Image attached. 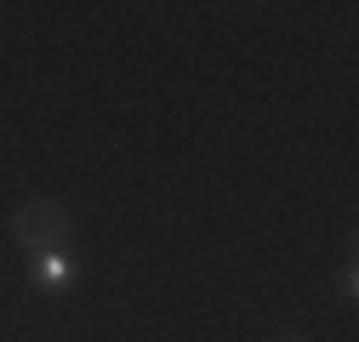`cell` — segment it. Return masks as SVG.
Returning <instances> with one entry per match:
<instances>
[{"label":"cell","mask_w":359,"mask_h":342,"mask_svg":"<svg viewBox=\"0 0 359 342\" xmlns=\"http://www.w3.org/2000/svg\"><path fill=\"white\" fill-rule=\"evenodd\" d=\"M12 240L23 251H63L74 240V217L57 200H23L18 217H12Z\"/></svg>","instance_id":"1"},{"label":"cell","mask_w":359,"mask_h":342,"mask_svg":"<svg viewBox=\"0 0 359 342\" xmlns=\"http://www.w3.org/2000/svg\"><path fill=\"white\" fill-rule=\"evenodd\" d=\"M29 280H34V291H69L74 285L69 251H29Z\"/></svg>","instance_id":"2"},{"label":"cell","mask_w":359,"mask_h":342,"mask_svg":"<svg viewBox=\"0 0 359 342\" xmlns=\"http://www.w3.org/2000/svg\"><path fill=\"white\" fill-rule=\"evenodd\" d=\"M337 291H342V303H353V296H359V268H353V263L342 268V280H337Z\"/></svg>","instance_id":"3"}]
</instances>
